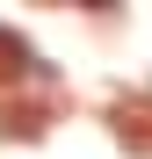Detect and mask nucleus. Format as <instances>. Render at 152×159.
<instances>
[{"label": "nucleus", "instance_id": "nucleus-1", "mask_svg": "<svg viewBox=\"0 0 152 159\" xmlns=\"http://www.w3.org/2000/svg\"><path fill=\"white\" fill-rule=\"evenodd\" d=\"M94 7H101V0H94Z\"/></svg>", "mask_w": 152, "mask_h": 159}]
</instances>
